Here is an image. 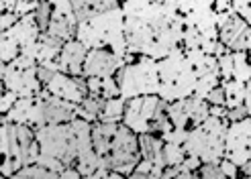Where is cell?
Instances as JSON below:
<instances>
[{
  "instance_id": "14",
  "label": "cell",
  "mask_w": 251,
  "mask_h": 179,
  "mask_svg": "<svg viewBox=\"0 0 251 179\" xmlns=\"http://www.w3.org/2000/svg\"><path fill=\"white\" fill-rule=\"evenodd\" d=\"M45 90L51 96L68 100V102H72V104H82V102L90 96L86 78H74V75L61 73V71H57L53 75V80L45 86Z\"/></svg>"
},
{
  "instance_id": "44",
  "label": "cell",
  "mask_w": 251,
  "mask_h": 179,
  "mask_svg": "<svg viewBox=\"0 0 251 179\" xmlns=\"http://www.w3.org/2000/svg\"><path fill=\"white\" fill-rule=\"evenodd\" d=\"M19 21H21V17L15 15V12H2V19H0V27H2V31H8V29L15 27Z\"/></svg>"
},
{
  "instance_id": "39",
  "label": "cell",
  "mask_w": 251,
  "mask_h": 179,
  "mask_svg": "<svg viewBox=\"0 0 251 179\" xmlns=\"http://www.w3.org/2000/svg\"><path fill=\"white\" fill-rule=\"evenodd\" d=\"M233 10L251 24V0H233Z\"/></svg>"
},
{
  "instance_id": "41",
  "label": "cell",
  "mask_w": 251,
  "mask_h": 179,
  "mask_svg": "<svg viewBox=\"0 0 251 179\" xmlns=\"http://www.w3.org/2000/svg\"><path fill=\"white\" fill-rule=\"evenodd\" d=\"M82 179H129V177H125V175H121L117 171H110V169H98L96 173L86 175Z\"/></svg>"
},
{
  "instance_id": "11",
  "label": "cell",
  "mask_w": 251,
  "mask_h": 179,
  "mask_svg": "<svg viewBox=\"0 0 251 179\" xmlns=\"http://www.w3.org/2000/svg\"><path fill=\"white\" fill-rule=\"evenodd\" d=\"M159 102H161L159 96H137V98L127 100L123 124L129 126L137 134L151 133V120H153V114L159 106Z\"/></svg>"
},
{
  "instance_id": "18",
  "label": "cell",
  "mask_w": 251,
  "mask_h": 179,
  "mask_svg": "<svg viewBox=\"0 0 251 179\" xmlns=\"http://www.w3.org/2000/svg\"><path fill=\"white\" fill-rule=\"evenodd\" d=\"M74 4V12H76L78 24L84 21H90L96 15H102V12L117 8L123 4V0H72Z\"/></svg>"
},
{
  "instance_id": "30",
  "label": "cell",
  "mask_w": 251,
  "mask_h": 179,
  "mask_svg": "<svg viewBox=\"0 0 251 179\" xmlns=\"http://www.w3.org/2000/svg\"><path fill=\"white\" fill-rule=\"evenodd\" d=\"M164 157H166V165H168V167H176V165H182L186 161L188 153H186L184 145L166 143L164 145Z\"/></svg>"
},
{
  "instance_id": "51",
  "label": "cell",
  "mask_w": 251,
  "mask_h": 179,
  "mask_svg": "<svg viewBox=\"0 0 251 179\" xmlns=\"http://www.w3.org/2000/svg\"><path fill=\"white\" fill-rule=\"evenodd\" d=\"M161 2H164V4H170V6H176V2H178V0H161Z\"/></svg>"
},
{
  "instance_id": "22",
  "label": "cell",
  "mask_w": 251,
  "mask_h": 179,
  "mask_svg": "<svg viewBox=\"0 0 251 179\" xmlns=\"http://www.w3.org/2000/svg\"><path fill=\"white\" fill-rule=\"evenodd\" d=\"M125 106H127V100L123 96L119 98H110L104 100V106L102 112L98 116V122H106V124H119L125 118Z\"/></svg>"
},
{
  "instance_id": "28",
  "label": "cell",
  "mask_w": 251,
  "mask_h": 179,
  "mask_svg": "<svg viewBox=\"0 0 251 179\" xmlns=\"http://www.w3.org/2000/svg\"><path fill=\"white\" fill-rule=\"evenodd\" d=\"M233 61H235V75L233 80H239L247 84L251 80V61L245 51H233Z\"/></svg>"
},
{
  "instance_id": "13",
  "label": "cell",
  "mask_w": 251,
  "mask_h": 179,
  "mask_svg": "<svg viewBox=\"0 0 251 179\" xmlns=\"http://www.w3.org/2000/svg\"><path fill=\"white\" fill-rule=\"evenodd\" d=\"M2 88L17 92L21 98L39 96L43 84L37 78V66L29 69H15L8 63L2 66Z\"/></svg>"
},
{
  "instance_id": "20",
  "label": "cell",
  "mask_w": 251,
  "mask_h": 179,
  "mask_svg": "<svg viewBox=\"0 0 251 179\" xmlns=\"http://www.w3.org/2000/svg\"><path fill=\"white\" fill-rule=\"evenodd\" d=\"M64 45L66 43L61 39H57V37L49 35V33H41L39 35V53H37V66H43V63H49V61H57Z\"/></svg>"
},
{
  "instance_id": "2",
  "label": "cell",
  "mask_w": 251,
  "mask_h": 179,
  "mask_svg": "<svg viewBox=\"0 0 251 179\" xmlns=\"http://www.w3.org/2000/svg\"><path fill=\"white\" fill-rule=\"evenodd\" d=\"M76 39L90 49H110L117 57L125 59L129 55L127 35H125V15L123 8H110L90 21H84L76 29ZM127 63V61H125Z\"/></svg>"
},
{
  "instance_id": "36",
  "label": "cell",
  "mask_w": 251,
  "mask_h": 179,
  "mask_svg": "<svg viewBox=\"0 0 251 179\" xmlns=\"http://www.w3.org/2000/svg\"><path fill=\"white\" fill-rule=\"evenodd\" d=\"M194 177V171L186 169L184 165H176V167H166L164 175L161 179H192Z\"/></svg>"
},
{
  "instance_id": "35",
  "label": "cell",
  "mask_w": 251,
  "mask_h": 179,
  "mask_svg": "<svg viewBox=\"0 0 251 179\" xmlns=\"http://www.w3.org/2000/svg\"><path fill=\"white\" fill-rule=\"evenodd\" d=\"M121 96V88L117 78H104L102 80V90H100V98L110 100V98H119Z\"/></svg>"
},
{
  "instance_id": "50",
  "label": "cell",
  "mask_w": 251,
  "mask_h": 179,
  "mask_svg": "<svg viewBox=\"0 0 251 179\" xmlns=\"http://www.w3.org/2000/svg\"><path fill=\"white\" fill-rule=\"evenodd\" d=\"M129 179H149V175H145V173H139V171H133V173L129 175Z\"/></svg>"
},
{
  "instance_id": "31",
  "label": "cell",
  "mask_w": 251,
  "mask_h": 179,
  "mask_svg": "<svg viewBox=\"0 0 251 179\" xmlns=\"http://www.w3.org/2000/svg\"><path fill=\"white\" fill-rule=\"evenodd\" d=\"M192 179H229V177L223 173L219 163H202V167L194 171Z\"/></svg>"
},
{
  "instance_id": "38",
  "label": "cell",
  "mask_w": 251,
  "mask_h": 179,
  "mask_svg": "<svg viewBox=\"0 0 251 179\" xmlns=\"http://www.w3.org/2000/svg\"><path fill=\"white\" fill-rule=\"evenodd\" d=\"M19 98H21V96H19L17 92H12V90H2V100H0V112L6 114V112L19 102Z\"/></svg>"
},
{
  "instance_id": "52",
  "label": "cell",
  "mask_w": 251,
  "mask_h": 179,
  "mask_svg": "<svg viewBox=\"0 0 251 179\" xmlns=\"http://www.w3.org/2000/svg\"><path fill=\"white\" fill-rule=\"evenodd\" d=\"M25 2H43V0H25Z\"/></svg>"
},
{
  "instance_id": "4",
  "label": "cell",
  "mask_w": 251,
  "mask_h": 179,
  "mask_svg": "<svg viewBox=\"0 0 251 179\" xmlns=\"http://www.w3.org/2000/svg\"><path fill=\"white\" fill-rule=\"evenodd\" d=\"M227 118L208 116L200 126L190 129L184 149L188 155L198 157L202 163H221L225 159V143L229 131Z\"/></svg>"
},
{
  "instance_id": "9",
  "label": "cell",
  "mask_w": 251,
  "mask_h": 179,
  "mask_svg": "<svg viewBox=\"0 0 251 179\" xmlns=\"http://www.w3.org/2000/svg\"><path fill=\"white\" fill-rule=\"evenodd\" d=\"M219 41L229 51H245L251 47V24L243 21L235 10L217 12Z\"/></svg>"
},
{
  "instance_id": "34",
  "label": "cell",
  "mask_w": 251,
  "mask_h": 179,
  "mask_svg": "<svg viewBox=\"0 0 251 179\" xmlns=\"http://www.w3.org/2000/svg\"><path fill=\"white\" fill-rule=\"evenodd\" d=\"M219 67H221V78H223V82L233 80V75H235L233 51H229V53H225V55H221V57H219Z\"/></svg>"
},
{
  "instance_id": "3",
  "label": "cell",
  "mask_w": 251,
  "mask_h": 179,
  "mask_svg": "<svg viewBox=\"0 0 251 179\" xmlns=\"http://www.w3.org/2000/svg\"><path fill=\"white\" fill-rule=\"evenodd\" d=\"M157 66H159V80H161V92H159L161 100L172 104V102L194 96L200 73L192 66V61L186 57L182 47L172 51L168 57L159 59Z\"/></svg>"
},
{
  "instance_id": "24",
  "label": "cell",
  "mask_w": 251,
  "mask_h": 179,
  "mask_svg": "<svg viewBox=\"0 0 251 179\" xmlns=\"http://www.w3.org/2000/svg\"><path fill=\"white\" fill-rule=\"evenodd\" d=\"M104 106V98L100 96H88L82 104H78V118H84L88 122H98V116L102 112Z\"/></svg>"
},
{
  "instance_id": "7",
  "label": "cell",
  "mask_w": 251,
  "mask_h": 179,
  "mask_svg": "<svg viewBox=\"0 0 251 179\" xmlns=\"http://www.w3.org/2000/svg\"><path fill=\"white\" fill-rule=\"evenodd\" d=\"M217 0H178L176 8L186 21V27L198 29L206 39L219 41V24H217Z\"/></svg>"
},
{
  "instance_id": "46",
  "label": "cell",
  "mask_w": 251,
  "mask_h": 179,
  "mask_svg": "<svg viewBox=\"0 0 251 179\" xmlns=\"http://www.w3.org/2000/svg\"><path fill=\"white\" fill-rule=\"evenodd\" d=\"M86 82H88V92H90V96H100L102 78H86Z\"/></svg>"
},
{
  "instance_id": "17",
  "label": "cell",
  "mask_w": 251,
  "mask_h": 179,
  "mask_svg": "<svg viewBox=\"0 0 251 179\" xmlns=\"http://www.w3.org/2000/svg\"><path fill=\"white\" fill-rule=\"evenodd\" d=\"M88 57V49L78 41L72 39L64 45L59 53V66H61V73H70L74 78H84V63Z\"/></svg>"
},
{
  "instance_id": "8",
  "label": "cell",
  "mask_w": 251,
  "mask_h": 179,
  "mask_svg": "<svg viewBox=\"0 0 251 179\" xmlns=\"http://www.w3.org/2000/svg\"><path fill=\"white\" fill-rule=\"evenodd\" d=\"M37 143L41 147V155L59 159L66 167L76 165V157L70 149V122L66 124H47L35 131Z\"/></svg>"
},
{
  "instance_id": "40",
  "label": "cell",
  "mask_w": 251,
  "mask_h": 179,
  "mask_svg": "<svg viewBox=\"0 0 251 179\" xmlns=\"http://www.w3.org/2000/svg\"><path fill=\"white\" fill-rule=\"evenodd\" d=\"M206 102L210 106H225V102H227V98H225V88L223 86H219V88H215L212 92L206 96Z\"/></svg>"
},
{
  "instance_id": "12",
  "label": "cell",
  "mask_w": 251,
  "mask_h": 179,
  "mask_svg": "<svg viewBox=\"0 0 251 179\" xmlns=\"http://www.w3.org/2000/svg\"><path fill=\"white\" fill-rule=\"evenodd\" d=\"M225 159L235 165H243L251 159V118L231 122L227 131V143H225Z\"/></svg>"
},
{
  "instance_id": "10",
  "label": "cell",
  "mask_w": 251,
  "mask_h": 179,
  "mask_svg": "<svg viewBox=\"0 0 251 179\" xmlns=\"http://www.w3.org/2000/svg\"><path fill=\"white\" fill-rule=\"evenodd\" d=\"M168 112H170L174 129L190 131V129L200 126L210 116V104L206 100L190 96V98H184V100H178V102L168 104Z\"/></svg>"
},
{
  "instance_id": "37",
  "label": "cell",
  "mask_w": 251,
  "mask_h": 179,
  "mask_svg": "<svg viewBox=\"0 0 251 179\" xmlns=\"http://www.w3.org/2000/svg\"><path fill=\"white\" fill-rule=\"evenodd\" d=\"M47 2L53 6V10H57V12H61V15H66V17H70L72 21H76V22H78L76 12H74L72 0H47Z\"/></svg>"
},
{
  "instance_id": "47",
  "label": "cell",
  "mask_w": 251,
  "mask_h": 179,
  "mask_svg": "<svg viewBox=\"0 0 251 179\" xmlns=\"http://www.w3.org/2000/svg\"><path fill=\"white\" fill-rule=\"evenodd\" d=\"M59 179H82V173L76 167H66L59 173Z\"/></svg>"
},
{
  "instance_id": "5",
  "label": "cell",
  "mask_w": 251,
  "mask_h": 179,
  "mask_svg": "<svg viewBox=\"0 0 251 179\" xmlns=\"http://www.w3.org/2000/svg\"><path fill=\"white\" fill-rule=\"evenodd\" d=\"M115 78L119 82L121 96L125 100L137 96H159L161 92L159 66L155 59L145 55H139L131 63H125Z\"/></svg>"
},
{
  "instance_id": "53",
  "label": "cell",
  "mask_w": 251,
  "mask_h": 179,
  "mask_svg": "<svg viewBox=\"0 0 251 179\" xmlns=\"http://www.w3.org/2000/svg\"><path fill=\"white\" fill-rule=\"evenodd\" d=\"M243 179H251V177H243Z\"/></svg>"
},
{
  "instance_id": "16",
  "label": "cell",
  "mask_w": 251,
  "mask_h": 179,
  "mask_svg": "<svg viewBox=\"0 0 251 179\" xmlns=\"http://www.w3.org/2000/svg\"><path fill=\"white\" fill-rule=\"evenodd\" d=\"M43 102V112H45V122L47 124H66L78 118V104H72L68 100H61L57 96H51L43 88L39 94Z\"/></svg>"
},
{
  "instance_id": "49",
  "label": "cell",
  "mask_w": 251,
  "mask_h": 179,
  "mask_svg": "<svg viewBox=\"0 0 251 179\" xmlns=\"http://www.w3.org/2000/svg\"><path fill=\"white\" fill-rule=\"evenodd\" d=\"M241 173H243V177H251V159L241 167Z\"/></svg>"
},
{
  "instance_id": "43",
  "label": "cell",
  "mask_w": 251,
  "mask_h": 179,
  "mask_svg": "<svg viewBox=\"0 0 251 179\" xmlns=\"http://www.w3.org/2000/svg\"><path fill=\"white\" fill-rule=\"evenodd\" d=\"M227 118H229V122H239V120H245V118H249V114H247V108H245V104H243V106H237V108H229Z\"/></svg>"
},
{
  "instance_id": "1",
  "label": "cell",
  "mask_w": 251,
  "mask_h": 179,
  "mask_svg": "<svg viewBox=\"0 0 251 179\" xmlns=\"http://www.w3.org/2000/svg\"><path fill=\"white\" fill-rule=\"evenodd\" d=\"M121 8L129 55L159 61L182 47L186 21L176 6L161 0H123Z\"/></svg>"
},
{
  "instance_id": "32",
  "label": "cell",
  "mask_w": 251,
  "mask_h": 179,
  "mask_svg": "<svg viewBox=\"0 0 251 179\" xmlns=\"http://www.w3.org/2000/svg\"><path fill=\"white\" fill-rule=\"evenodd\" d=\"M51 15H53V6L49 4L47 0L39 2V6H37V10H35V21H37V24H39L41 33H45V31H47L49 21H51Z\"/></svg>"
},
{
  "instance_id": "42",
  "label": "cell",
  "mask_w": 251,
  "mask_h": 179,
  "mask_svg": "<svg viewBox=\"0 0 251 179\" xmlns=\"http://www.w3.org/2000/svg\"><path fill=\"white\" fill-rule=\"evenodd\" d=\"M219 165H221L223 173L227 175L229 179H237V177H239V169H241V167H239V165H235L233 161H229V159H223Z\"/></svg>"
},
{
  "instance_id": "45",
  "label": "cell",
  "mask_w": 251,
  "mask_h": 179,
  "mask_svg": "<svg viewBox=\"0 0 251 179\" xmlns=\"http://www.w3.org/2000/svg\"><path fill=\"white\" fill-rule=\"evenodd\" d=\"M57 71H53V69H49V67H45V66H37V78H39V82L43 84V88L53 80V75H55Z\"/></svg>"
},
{
  "instance_id": "19",
  "label": "cell",
  "mask_w": 251,
  "mask_h": 179,
  "mask_svg": "<svg viewBox=\"0 0 251 179\" xmlns=\"http://www.w3.org/2000/svg\"><path fill=\"white\" fill-rule=\"evenodd\" d=\"M76 29H78V22L76 21H72L70 17H66V15H61V12L53 10L51 21H49V27H47L45 33L53 35V37H57V39L64 41V43H68L72 39H76Z\"/></svg>"
},
{
  "instance_id": "25",
  "label": "cell",
  "mask_w": 251,
  "mask_h": 179,
  "mask_svg": "<svg viewBox=\"0 0 251 179\" xmlns=\"http://www.w3.org/2000/svg\"><path fill=\"white\" fill-rule=\"evenodd\" d=\"M174 129L172 124V118H170V112H168V102L161 100L159 106L153 114V120H151V134H157V136H164L166 133H170Z\"/></svg>"
},
{
  "instance_id": "23",
  "label": "cell",
  "mask_w": 251,
  "mask_h": 179,
  "mask_svg": "<svg viewBox=\"0 0 251 179\" xmlns=\"http://www.w3.org/2000/svg\"><path fill=\"white\" fill-rule=\"evenodd\" d=\"M225 88V106L227 108H237V106H243L245 104V88L247 84L239 82V80H229V82H223L221 84Z\"/></svg>"
},
{
  "instance_id": "6",
  "label": "cell",
  "mask_w": 251,
  "mask_h": 179,
  "mask_svg": "<svg viewBox=\"0 0 251 179\" xmlns=\"http://www.w3.org/2000/svg\"><path fill=\"white\" fill-rule=\"evenodd\" d=\"M141 147H139V134L133 133L129 126L123 122L117 126V133L110 140L108 155L100 159V169L117 171L125 177H129L135 167L141 161Z\"/></svg>"
},
{
  "instance_id": "33",
  "label": "cell",
  "mask_w": 251,
  "mask_h": 179,
  "mask_svg": "<svg viewBox=\"0 0 251 179\" xmlns=\"http://www.w3.org/2000/svg\"><path fill=\"white\" fill-rule=\"evenodd\" d=\"M0 53H2V66H4V63L15 61L21 55V47L15 41H10V39H6V37H2V43H0Z\"/></svg>"
},
{
  "instance_id": "48",
  "label": "cell",
  "mask_w": 251,
  "mask_h": 179,
  "mask_svg": "<svg viewBox=\"0 0 251 179\" xmlns=\"http://www.w3.org/2000/svg\"><path fill=\"white\" fill-rule=\"evenodd\" d=\"M245 108H247V114L251 118V80L247 82V88H245Z\"/></svg>"
},
{
  "instance_id": "15",
  "label": "cell",
  "mask_w": 251,
  "mask_h": 179,
  "mask_svg": "<svg viewBox=\"0 0 251 179\" xmlns=\"http://www.w3.org/2000/svg\"><path fill=\"white\" fill-rule=\"evenodd\" d=\"M125 66V59L117 57L110 49H90L84 63V78H115Z\"/></svg>"
},
{
  "instance_id": "27",
  "label": "cell",
  "mask_w": 251,
  "mask_h": 179,
  "mask_svg": "<svg viewBox=\"0 0 251 179\" xmlns=\"http://www.w3.org/2000/svg\"><path fill=\"white\" fill-rule=\"evenodd\" d=\"M10 179H59V173L45 169L41 165H27V167L17 171Z\"/></svg>"
},
{
  "instance_id": "26",
  "label": "cell",
  "mask_w": 251,
  "mask_h": 179,
  "mask_svg": "<svg viewBox=\"0 0 251 179\" xmlns=\"http://www.w3.org/2000/svg\"><path fill=\"white\" fill-rule=\"evenodd\" d=\"M164 138L157 136V134H139V147H141V157L147 161H153L161 151H164Z\"/></svg>"
},
{
  "instance_id": "21",
  "label": "cell",
  "mask_w": 251,
  "mask_h": 179,
  "mask_svg": "<svg viewBox=\"0 0 251 179\" xmlns=\"http://www.w3.org/2000/svg\"><path fill=\"white\" fill-rule=\"evenodd\" d=\"M35 100L37 96L33 98H19V102L12 106L6 114H2V122H12V124H27L31 122V112H33V106H35Z\"/></svg>"
},
{
  "instance_id": "29",
  "label": "cell",
  "mask_w": 251,
  "mask_h": 179,
  "mask_svg": "<svg viewBox=\"0 0 251 179\" xmlns=\"http://www.w3.org/2000/svg\"><path fill=\"white\" fill-rule=\"evenodd\" d=\"M221 84H223L221 73H208V75H202V78L198 80V84H196V92H194V96L200 98V100H206V96H208L215 88H219Z\"/></svg>"
}]
</instances>
